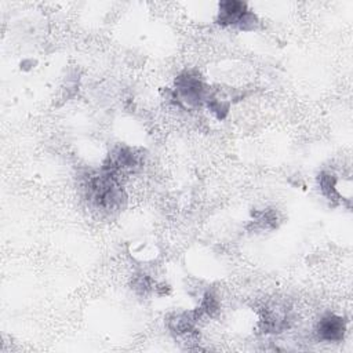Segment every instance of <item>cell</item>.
<instances>
[{
    "mask_svg": "<svg viewBox=\"0 0 353 353\" xmlns=\"http://www.w3.org/2000/svg\"><path fill=\"white\" fill-rule=\"evenodd\" d=\"M345 319L334 313L324 314L314 327V334L317 339L323 342H341L345 336Z\"/></svg>",
    "mask_w": 353,
    "mask_h": 353,
    "instance_id": "obj_1",
    "label": "cell"
},
{
    "mask_svg": "<svg viewBox=\"0 0 353 353\" xmlns=\"http://www.w3.org/2000/svg\"><path fill=\"white\" fill-rule=\"evenodd\" d=\"M248 6L240 0H226L218 4L216 11V23L221 26H233L236 28L240 18L248 11Z\"/></svg>",
    "mask_w": 353,
    "mask_h": 353,
    "instance_id": "obj_2",
    "label": "cell"
},
{
    "mask_svg": "<svg viewBox=\"0 0 353 353\" xmlns=\"http://www.w3.org/2000/svg\"><path fill=\"white\" fill-rule=\"evenodd\" d=\"M317 186L327 200L332 203H339L342 199L343 201V196L338 190V176L335 175V172L330 170L320 171V174L317 175Z\"/></svg>",
    "mask_w": 353,
    "mask_h": 353,
    "instance_id": "obj_3",
    "label": "cell"
},
{
    "mask_svg": "<svg viewBox=\"0 0 353 353\" xmlns=\"http://www.w3.org/2000/svg\"><path fill=\"white\" fill-rule=\"evenodd\" d=\"M154 288H156V284H154V281L152 280L150 276H148L145 273H139V274L134 276V279H132V290L138 295H148Z\"/></svg>",
    "mask_w": 353,
    "mask_h": 353,
    "instance_id": "obj_4",
    "label": "cell"
}]
</instances>
